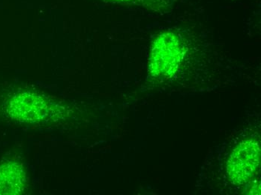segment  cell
Instances as JSON below:
<instances>
[{
    "instance_id": "7a4b0ae2",
    "label": "cell",
    "mask_w": 261,
    "mask_h": 195,
    "mask_svg": "<svg viewBox=\"0 0 261 195\" xmlns=\"http://www.w3.org/2000/svg\"><path fill=\"white\" fill-rule=\"evenodd\" d=\"M26 186V174L20 164L10 162L0 167V195L20 194Z\"/></svg>"
},
{
    "instance_id": "3957f363",
    "label": "cell",
    "mask_w": 261,
    "mask_h": 195,
    "mask_svg": "<svg viewBox=\"0 0 261 195\" xmlns=\"http://www.w3.org/2000/svg\"><path fill=\"white\" fill-rule=\"evenodd\" d=\"M111 1L139 5L155 12H168L171 6L170 0H111Z\"/></svg>"
},
{
    "instance_id": "6da1fadb",
    "label": "cell",
    "mask_w": 261,
    "mask_h": 195,
    "mask_svg": "<svg viewBox=\"0 0 261 195\" xmlns=\"http://www.w3.org/2000/svg\"><path fill=\"white\" fill-rule=\"evenodd\" d=\"M47 106L42 98L33 93H23L12 98L9 113L12 118L23 123H36L46 115Z\"/></svg>"
}]
</instances>
